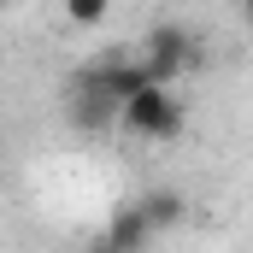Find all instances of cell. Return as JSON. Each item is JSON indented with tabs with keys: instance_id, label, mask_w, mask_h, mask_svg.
I'll return each mask as SVG.
<instances>
[{
	"instance_id": "cell-1",
	"label": "cell",
	"mask_w": 253,
	"mask_h": 253,
	"mask_svg": "<svg viewBox=\"0 0 253 253\" xmlns=\"http://www.w3.org/2000/svg\"><path fill=\"white\" fill-rule=\"evenodd\" d=\"M112 118H118L129 135H141V141H177V135H183V124H189L183 100H177L171 88H159V83H141V88L129 94Z\"/></svg>"
},
{
	"instance_id": "cell-2",
	"label": "cell",
	"mask_w": 253,
	"mask_h": 253,
	"mask_svg": "<svg viewBox=\"0 0 253 253\" xmlns=\"http://www.w3.org/2000/svg\"><path fill=\"white\" fill-rule=\"evenodd\" d=\"M135 59H141V71H147V83L171 88V83H177V77L194 65V36L183 30V24H153Z\"/></svg>"
},
{
	"instance_id": "cell-3",
	"label": "cell",
	"mask_w": 253,
	"mask_h": 253,
	"mask_svg": "<svg viewBox=\"0 0 253 253\" xmlns=\"http://www.w3.org/2000/svg\"><path fill=\"white\" fill-rule=\"evenodd\" d=\"M147 248H153V230H147L141 206H118L112 224H106V236H94L88 253H147Z\"/></svg>"
},
{
	"instance_id": "cell-4",
	"label": "cell",
	"mask_w": 253,
	"mask_h": 253,
	"mask_svg": "<svg viewBox=\"0 0 253 253\" xmlns=\"http://www.w3.org/2000/svg\"><path fill=\"white\" fill-rule=\"evenodd\" d=\"M141 206V218H147V230L153 236H171L183 218H189V200H183V189H153L147 200H135Z\"/></svg>"
},
{
	"instance_id": "cell-5",
	"label": "cell",
	"mask_w": 253,
	"mask_h": 253,
	"mask_svg": "<svg viewBox=\"0 0 253 253\" xmlns=\"http://www.w3.org/2000/svg\"><path fill=\"white\" fill-rule=\"evenodd\" d=\"M106 12H112V0H65V18H71L77 30H94V24H106Z\"/></svg>"
}]
</instances>
